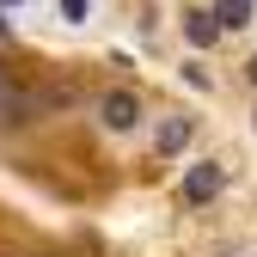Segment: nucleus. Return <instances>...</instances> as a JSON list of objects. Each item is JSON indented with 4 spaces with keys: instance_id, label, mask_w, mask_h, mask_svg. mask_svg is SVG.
I'll return each instance as SVG.
<instances>
[{
    "instance_id": "1",
    "label": "nucleus",
    "mask_w": 257,
    "mask_h": 257,
    "mask_svg": "<svg viewBox=\"0 0 257 257\" xmlns=\"http://www.w3.org/2000/svg\"><path fill=\"white\" fill-rule=\"evenodd\" d=\"M220 190H227V166L220 159H196V166L184 172V184H178V202L184 208H202V202H214Z\"/></svg>"
},
{
    "instance_id": "2",
    "label": "nucleus",
    "mask_w": 257,
    "mask_h": 257,
    "mask_svg": "<svg viewBox=\"0 0 257 257\" xmlns=\"http://www.w3.org/2000/svg\"><path fill=\"white\" fill-rule=\"evenodd\" d=\"M98 116H104V128H141V98L116 86V92L98 98Z\"/></svg>"
},
{
    "instance_id": "3",
    "label": "nucleus",
    "mask_w": 257,
    "mask_h": 257,
    "mask_svg": "<svg viewBox=\"0 0 257 257\" xmlns=\"http://www.w3.org/2000/svg\"><path fill=\"white\" fill-rule=\"evenodd\" d=\"M190 135H196V122H190V116H166V122H159V153H184L190 147Z\"/></svg>"
},
{
    "instance_id": "4",
    "label": "nucleus",
    "mask_w": 257,
    "mask_h": 257,
    "mask_svg": "<svg viewBox=\"0 0 257 257\" xmlns=\"http://www.w3.org/2000/svg\"><path fill=\"white\" fill-rule=\"evenodd\" d=\"M184 37L196 43V49H208V43L220 37V25H214V13H184Z\"/></svg>"
},
{
    "instance_id": "5",
    "label": "nucleus",
    "mask_w": 257,
    "mask_h": 257,
    "mask_svg": "<svg viewBox=\"0 0 257 257\" xmlns=\"http://www.w3.org/2000/svg\"><path fill=\"white\" fill-rule=\"evenodd\" d=\"M251 13H257L251 0H220V7H214V25H220V31H245Z\"/></svg>"
},
{
    "instance_id": "6",
    "label": "nucleus",
    "mask_w": 257,
    "mask_h": 257,
    "mask_svg": "<svg viewBox=\"0 0 257 257\" xmlns=\"http://www.w3.org/2000/svg\"><path fill=\"white\" fill-rule=\"evenodd\" d=\"M55 7H61L68 25H86V19H92V0H55Z\"/></svg>"
},
{
    "instance_id": "7",
    "label": "nucleus",
    "mask_w": 257,
    "mask_h": 257,
    "mask_svg": "<svg viewBox=\"0 0 257 257\" xmlns=\"http://www.w3.org/2000/svg\"><path fill=\"white\" fill-rule=\"evenodd\" d=\"M245 74H251V86H257V55H251V61H245Z\"/></svg>"
},
{
    "instance_id": "8",
    "label": "nucleus",
    "mask_w": 257,
    "mask_h": 257,
    "mask_svg": "<svg viewBox=\"0 0 257 257\" xmlns=\"http://www.w3.org/2000/svg\"><path fill=\"white\" fill-rule=\"evenodd\" d=\"M0 7H25V0H0Z\"/></svg>"
},
{
    "instance_id": "9",
    "label": "nucleus",
    "mask_w": 257,
    "mask_h": 257,
    "mask_svg": "<svg viewBox=\"0 0 257 257\" xmlns=\"http://www.w3.org/2000/svg\"><path fill=\"white\" fill-rule=\"evenodd\" d=\"M251 128H257V110H251Z\"/></svg>"
},
{
    "instance_id": "10",
    "label": "nucleus",
    "mask_w": 257,
    "mask_h": 257,
    "mask_svg": "<svg viewBox=\"0 0 257 257\" xmlns=\"http://www.w3.org/2000/svg\"><path fill=\"white\" fill-rule=\"evenodd\" d=\"M251 7H257V0H251Z\"/></svg>"
}]
</instances>
